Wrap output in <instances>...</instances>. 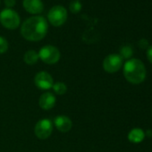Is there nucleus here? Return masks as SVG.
Segmentation results:
<instances>
[{"instance_id":"6ab92c4d","label":"nucleus","mask_w":152,"mask_h":152,"mask_svg":"<svg viewBox=\"0 0 152 152\" xmlns=\"http://www.w3.org/2000/svg\"><path fill=\"white\" fill-rule=\"evenodd\" d=\"M147 57L148 61L152 64V45L147 48Z\"/></svg>"},{"instance_id":"dca6fc26","label":"nucleus","mask_w":152,"mask_h":152,"mask_svg":"<svg viewBox=\"0 0 152 152\" xmlns=\"http://www.w3.org/2000/svg\"><path fill=\"white\" fill-rule=\"evenodd\" d=\"M82 4L80 1L78 0H75V1H72L70 3V11L72 13V14H78L81 10H82Z\"/></svg>"},{"instance_id":"1a4fd4ad","label":"nucleus","mask_w":152,"mask_h":152,"mask_svg":"<svg viewBox=\"0 0 152 152\" xmlns=\"http://www.w3.org/2000/svg\"><path fill=\"white\" fill-rule=\"evenodd\" d=\"M23 6L24 9L31 15H39L42 13L44 9L42 0H23Z\"/></svg>"},{"instance_id":"a211bd4d","label":"nucleus","mask_w":152,"mask_h":152,"mask_svg":"<svg viewBox=\"0 0 152 152\" xmlns=\"http://www.w3.org/2000/svg\"><path fill=\"white\" fill-rule=\"evenodd\" d=\"M16 1L15 0H5V5L7 6V8H12L15 6Z\"/></svg>"},{"instance_id":"9b49d317","label":"nucleus","mask_w":152,"mask_h":152,"mask_svg":"<svg viewBox=\"0 0 152 152\" xmlns=\"http://www.w3.org/2000/svg\"><path fill=\"white\" fill-rule=\"evenodd\" d=\"M56 96L51 92H46L42 94L39 100V105L43 110H50L56 105Z\"/></svg>"},{"instance_id":"4be33fe9","label":"nucleus","mask_w":152,"mask_h":152,"mask_svg":"<svg viewBox=\"0 0 152 152\" xmlns=\"http://www.w3.org/2000/svg\"><path fill=\"white\" fill-rule=\"evenodd\" d=\"M0 3H1V0H0Z\"/></svg>"},{"instance_id":"423d86ee","label":"nucleus","mask_w":152,"mask_h":152,"mask_svg":"<svg viewBox=\"0 0 152 152\" xmlns=\"http://www.w3.org/2000/svg\"><path fill=\"white\" fill-rule=\"evenodd\" d=\"M53 132V123L48 119L44 118L39 120L34 127V133L36 137L39 140H46Z\"/></svg>"},{"instance_id":"4468645a","label":"nucleus","mask_w":152,"mask_h":152,"mask_svg":"<svg viewBox=\"0 0 152 152\" xmlns=\"http://www.w3.org/2000/svg\"><path fill=\"white\" fill-rule=\"evenodd\" d=\"M54 92L57 95H64L66 93L67 91V86L64 83H56L53 84V87H52Z\"/></svg>"},{"instance_id":"6e6552de","label":"nucleus","mask_w":152,"mask_h":152,"mask_svg":"<svg viewBox=\"0 0 152 152\" xmlns=\"http://www.w3.org/2000/svg\"><path fill=\"white\" fill-rule=\"evenodd\" d=\"M34 83L35 86L42 91L50 90L53 87L54 80L51 74H49L46 71L39 72L34 77Z\"/></svg>"},{"instance_id":"f8f14e48","label":"nucleus","mask_w":152,"mask_h":152,"mask_svg":"<svg viewBox=\"0 0 152 152\" xmlns=\"http://www.w3.org/2000/svg\"><path fill=\"white\" fill-rule=\"evenodd\" d=\"M144 138L145 132L140 128H134L128 133V140L132 143H140L144 140Z\"/></svg>"},{"instance_id":"aec40b11","label":"nucleus","mask_w":152,"mask_h":152,"mask_svg":"<svg viewBox=\"0 0 152 152\" xmlns=\"http://www.w3.org/2000/svg\"><path fill=\"white\" fill-rule=\"evenodd\" d=\"M139 45H140V47L141 48H148V42L146 39H142L140 40Z\"/></svg>"},{"instance_id":"f257e3e1","label":"nucleus","mask_w":152,"mask_h":152,"mask_svg":"<svg viewBox=\"0 0 152 152\" xmlns=\"http://www.w3.org/2000/svg\"><path fill=\"white\" fill-rule=\"evenodd\" d=\"M48 24L43 16H32L24 21L21 27L22 36L30 41H39L48 33Z\"/></svg>"},{"instance_id":"7ed1b4c3","label":"nucleus","mask_w":152,"mask_h":152,"mask_svg":"<svg viewBox=\"0 0 152 152\" xmlns=\"http://www.w3.org/2000/svg\"><path fill=\"white\" fill-rule=\"evenodd\" d=\"M0 23L8 30H15L20 26L21 20L19 15L15 10L6 8L0 13Z\"/></svg>"},{"instance_id":"39448f33","label":"nucleus","mask_w":152,"mask_h":152,"mask_svg":"<svg viewBox=\"0 0 152 152\" xmlns=\"http://www.w3.org/2000/svg\"><path fill=\"white\" fill-rule=\"evenodd\" d=\"M48 19L53 26H62L67 20V11L62 6H55L49 10Z\"/></svg>"},{"instance_id":"ddd939ff","label":"nucleus","mask_w":152,"mask_h":152,"mask_svg":"<svg viewBox=\"0 0 152 152\" xmlns=\"http://www.w3.org/2000/svg\"><path fill=\"white\" fill-rule=\"evenodd\" d=\"M39 53H37L35 50H28L24 56H23V61L29 64V65H33L39 61Z\"/></svg>"},{"instance_id":"f03ea898","label":"nucleus","mask_w":152,"mask_h":152,"mask_svg":"<svg viewBox=\"0 0 152 152\" xmlns=\"http://www.w3.org/2000/svg\"><path fill=\"white\" fill-rule=\"evenodd\" d=\"M124 75L125 79L132 84L141 83L146 78L144 64L136 58L127 60L124 64Z\"/></svg>"},{"instance_id":"412c9836","label":"nucleus","mask_w":152,"mask_h":152,"mask_svg":"<svg viewBox=\"0 0 152 152\" xmlns=\"http://www.w3.org/2000/svg\"><path fill=\"white\" fill-rule=\"evenodd\" d=\"M147 134H148V136L151 137V136H152V131H150V130L148 131V132H147Z\"/></svg>"},{"instance_id":"2eb2a0df","label":"nucleus","mask_w":152,"mask_h":152,"mask_svg":"<svg viewBox=\"0 0 152 152\" xmlns=\"http://www.w3.org/2000/svg\"><path fill=\"white\" fill-rule=\"evenodd\" d=\"M132 48L128 46V45H125V46H123L120 49V56H122V58L124 59H129L132 57Z\"/></svg>"},{"instance_id":"0eeeda50","label":"nucleus","mask_w":152,"mask_h":152,"mask_svg":"<svg viewBox=\"0 0 152 152\" xmlns=\"http://www.w3.org/2000/svg\"><path fill=\"white\" fill-rule=\"evenodd\" d=\"M123 58L118 54H110L107 56L103 61V68L108 73L118 72L123 66Z\"/></svg>"},{"instance_id":"9d476101","label":"nucleus","mask_w":152,"mask_h":152,"mask_svg":"<svg viewBox=\"0 0 152 152\" xmlns=\"http://www.w3.org/2000/svg\"><path fill=\"white\" fill-rule=\"evenodd\" d=\"M54 124L56 128L61 132H68L72 127V120L64 115H57L54 120Z\"/></svg>"},{"instance_id":"20e7f679","label":"nucleus","mask_w":152,"mask_h":152,"mask_svg":"<svg viewBox=\"0 0 152 152\" xmlns=\"http://www.w3.org/2000/svg\"><path fill=\"white\" fill-rule=\"evenodd\" d=\"M39 57L47 64H55L60 60L61 54L57 48L51 45H47L40 48L39 52Z\"/></svg>"},{"instance_id":"f3484780","label":"nucleus","mask_w":152,"mask_h":152,"mask_svg":"<svg viewBox=\"0 0 152 152\" xmlns=\"http://www.w3.org/2000/svg\"><path fill=\"white\" fill-rule=\"evenodd\" d=\"M8 49V42L7 40L2 37L0 36V54H4L7 51Z\"/></svg>"}]
</instances>
